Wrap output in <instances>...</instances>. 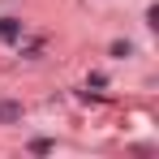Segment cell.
<instances>
[{
	"label": "cell",
	"mask_w": 159,
	"mask_h": 159,
	"mask_svg": "<svg viewBox=\"0 0 159 159\" xmlns=\"http://www.w3.org/2000/svg\"><path fill=\"white\" fill-rule=\"evenodd\" d=\"M22 34V22H13V17H0V39H17Z\"/></svg>",
	"instance_id": "obj_1"
},
{
	"label": "cell",
	"mask_w": 159,
	"mask_h": 159,
	"mask_svg": "<svg viewBox=\"0 0 159 159\" xmlns=\"http://www.w3.org/2000/svg\"><path fill=\"white\" fill-rule=\"evenodd\" d=\"M17 116H22V107H17V103H0V120H4V125L17 120Z\"/></svg>",
	"instance_id": "obj_2"
}]
</instances>
